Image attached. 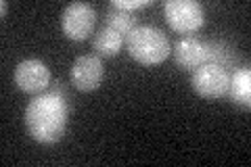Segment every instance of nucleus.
<instances>
[{"label": "nucleus", "mask_w": 251, "mask_h": 167, "mask_svg": "<svg viewBox=\"0 0 251 167\" xmlns=\"http://www.w3.org/2000/svg\"><path fill=\"white\" fill-rule=\"evenodd\" d=\"M67 117H69L67 102L63 100L61 94L49 92L29 100V105L25 107L23 121H25L29 136L36 142H40V144H54L65 134Z\"/></svg>", "instance_id": "nucleus-1"}, {"label": "nucleus", "mask_w": 251, "mask_h": 167, "mask_svg": "<svg viewBox=\"0 0 251 167\" xmlns=\"http://www.w3.org/2000/svg\"><path fill=\"white\" fill-rule=\"evenodd\" d=\"M126 50L140 65L155 67L161 65L170 57L172 46L161 29L143 25V27H134L126 36Z\"/></svg>", "instance_id": "nucleus-2"}, {"label": "nucleus", "mask_w": 251, "mask_h": 167, "mask_svg": "<svg viewBox=\"0 0 251 167\" xmlns=\"http://www.w3.org/2000/svg\"><path fill=\"white\" fill-rule=\"evenodd\" d=\"M163 13L168 25L182 36H191L205 25V9L197 0H168Z\"/></svg>", "instance_id": "nucleus-3"}, {"label": "nucleus", "mask_w": 251, "mask_h": 167, "mask_svg": "<svg viewBox=\"0 0 251 167\" xmlns=\"http://www.w3.org/2000/svg\"><path fill=\"white\" fill-rule=\"evenodd\" d=\"M193 90L205 100H218L228 94L230 73L228 69L214 65V63H203L197 69H193L191 77Z\"/></svg>", "instance_id": "nucleus-4"}, {"label": "nucleus", "mask_w": 251, "mask_h": 167, "mask_svg": "<svg viewBox=\"0 0 251 167\" xmlns=\"http://www.w3.org/2000/svg\"><path fill=\"white\" fill-rule=\"evenodd\" d=\"M94 23H97V13L88 2L67 4L61 15V31L74 42H82V40L90 38Z\"/></svg>", "instance_id": "nucleus-5"}, {"label": "nucleus", "mask_w": 251, "mask_h": 167, "mask_svg": "<svg viewBox=\"0 0 251 167\" xmlns=\"http://www.w3.org/2000/svg\"><path fill=\"white\" fill-rule=\"evenodd\" d=\"M72 84L80 92L97 90L105 79V65L97 54H82L72 65Z\"/></svg>", "instance_id": "nucleus-6"}, {"label": "nucleus", "mask_w": 251, "mask_h": 167, "mask_svg": "<svg viewBox=\"0 0 251 167\" xmlns=\"http://www.w3.org/2000/svg\"><path fill=\"white\" fill-rule=\"evenodd\" d=\"M15 84L25 94H40L50 84V69L40 59H25L15 67Z\"/></svg>", "instance_id": "nucleus-7"}, {"label": "nucleus", "mask_w": 251, "mask_h": 167, "mask_svg": "<svg viewBox=\"0 0 251 167\" xmlns=\"http://www.w3.org/2000/svg\"><path fill=\"white\" fill-rule=\"evenodd\" d=\"M174 61L180 69H186V71L197 69L203 63H207L205 44L199 42V40L193 36H184L182 40H178L174 46Z\"/></svg>", "instance_id": "nucleus-8"}, {"label": "nucleus", "mask_w": 251, "mask_h": 167, "mask_svg": "<svg viewBox=\"0 0 251 167\" xmlns=\"http://www.w3.org/2000/svg\"><path fill=\"white\" fill-rule=\"evenodd\" d=\"M228 96L234 105H239L243 109L251 107V69L249 67L237 69V73L230 77Z\"/></svg>", "instance_id": "nucleus-9"}, {"label": "nucleus", "mask_w": 251, "mask_h": 167, "mask_svg": "<svg viewBox=\"0 0 251 167\" xmlns=\"http://www.w3.org/2000/svg\"><path fill=\"white\" fill-rule=\"evenodd\" d=\"M124 42H126V38L122 34H117V31L111 29L109 25L100 27L92 38V46L100 57H117L120 50L124 48Z\"/></svg>", "instance_id": "nucleus-10"}, {"label": "nucleus", "mask_w": 251, "mask_h": 167, "mask_svg": "<svg viewBox=\"0 0 251 167\" xmlns=\"http://www.w3.org/2000/svg\"><path fill=\"white\" fill-rule=\"evenodd\" d=\"M107 25L126 38L132 29L136 27V17L132 13H128V11L113 9V6H111V11L107 13Z\"/></svg>", "instance_id": "nucleus-11"}, {"label": "nucleus", "mask_w": 251, "mask_h": 167, "mask_svg": "<svg viewBox=\"0 0 251 167\" xmlns=\"http://www.w3.org/2000/svg\"><path fill=\"white\" fill-rule=\"evenodd\" d=\"M205 44V57H207V63H214V65H220V67H228L232 65V52L226 48V44L222 42H203Z\"/></svg>", "instance_id": "nucleus-12"}, {"label": "nucleus", "mask_w": 251, "mask_h": 167, "mask_svg": "<svg viewBox=\"0 0 251 167\" xmlns=\"http://www.w3.org/2000/svg\"><path fill=\"white\" fill-rule=\"evenodd\" d=\"M149 4H151L149 0H113L111 2L113 9H122V11H128V13L143 9V6H149Z\"/></svg>", "instance_id": "nucleus-13"}]
</instances>
